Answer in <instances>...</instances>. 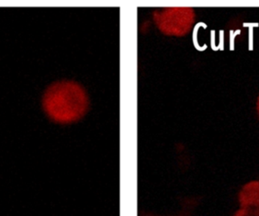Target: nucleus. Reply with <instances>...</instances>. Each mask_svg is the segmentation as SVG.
<instances>
[{
    "instance_id": "f257e3e1",
    "label": "nucleus",
    "mask_w": 259,
    "mask_h": 216,
    "mask_svg": "<svg viewBox=\"0 0 259 216\" xmlns=\"http://www.w3.org/2000/svg\"><path fill=\"white\" fill-rule=\"evenodd\" d=\"M42 104L44 112L52 121L71 124L86 115L90 101L83 86L74 81L62 80L47 88Z\"/></svg>"
},
{
    "instance_id": "f03ea898",
    "label": "nucleus",
    "mask_w": 259,
    "mask_h": 216,
    "mask_svg": "<svg viewBox=\"0 0 259 216\" xmlns=\"http://www.w3.org/2000/svg\"><path fill=\"white\" fill-rule=\"evenodd\" d=\"M158 30L169 36H184L190 33L196 21V12L190 7H167L152 13Z\"/></svg>"
},
{
    "instance_id": "7ed1b4c3",
    "label": "nucleus",
    "mask_w": 259,
    "mask_h": 216,
    "mask_svg": "<svg viewBox=\"0 0 259 216\" xmlns=\"http://www.w3.org/2000/svg\"><path fill=\"white\" fill-rule=\"evenodd\" d=\"M240 207L259 209V180L245 184L238 194Z\"/></svg>"
},
{
    "instance_id": "20e7f679",
    "label": "nucleus",
    "mask_w": 259,
    "mask_h": 216,
    "mask_svg": "<svg viewBox=\"0 0 259 216\" xmlns=\"http://www.w3.org/2000/svg\"><path fill=\"white\" fill-rule=\"evenodd\" d=\"M234 216H259V209L254 208L240 207Z\"/></svg>"
},
{
    "instance_id": "39448f33",
    "label": "nucleus",
    "mask_w": 259,
    "mask_h": 216,
    "mask_svg": "<svg viewBox=\"0 0 259 216\" xmlns=\"http://www.w3.org/2000/svg\"><path fill=\"white\" fill-rule=\"evenodd\" d=\"M256 107H257V113H258V118H259V95L258 97V100H257Z\"/></svg>"
}]
</instances>
